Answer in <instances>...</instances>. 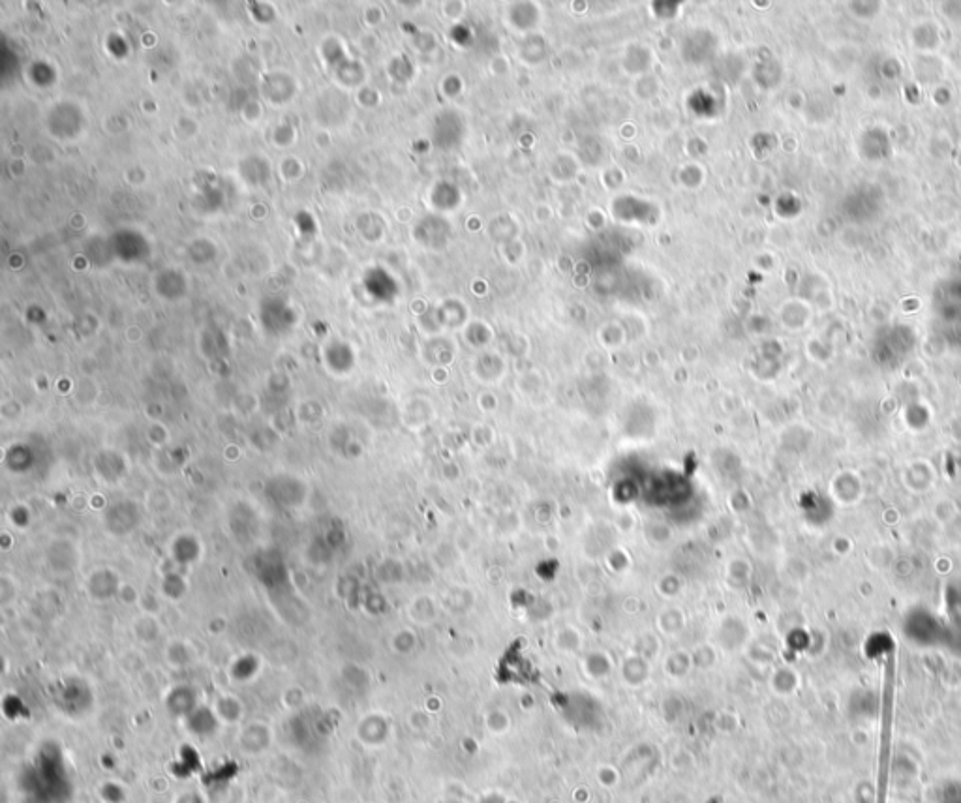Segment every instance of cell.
Segmentation results:
<instances>
[{
    "label": "cell",
    "instance_id": "obj_1",
    "mask_svg": "<svg viewBox=\"0 0 961 803\" xmlns=\"http://www.w3.org/2000/svg\"><path fill=\"white\" fill-rule=\"evenodd\" d=\"M935 803H961V779H946L935 790Z\"/></svg>",
    "mask_w": 961,
    "mask_h": 803
}]
</instances>
